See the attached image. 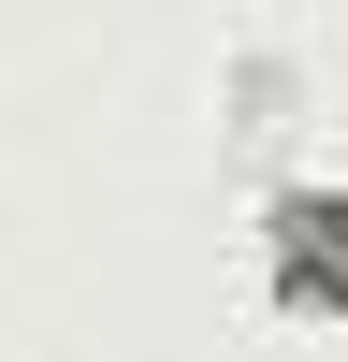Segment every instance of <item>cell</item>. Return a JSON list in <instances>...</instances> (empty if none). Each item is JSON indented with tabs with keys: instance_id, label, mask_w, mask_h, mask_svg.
<instances>
[{
	"instance_id": "6da1fadb",
	"label": "cell",
	"mask_w": 348,
	"mask_h": 362,
	"mask_svg": "<svg viewBox=\"0 0 348 362\" xmlns=\"http://www.w3.org/2000/svg\"><path fill=\"white\" fill-rule=\"evenodd\" d=\"M276 305H348V203H276Z\"/></svg>"
}]
</instances>
